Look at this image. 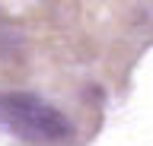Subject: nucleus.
I'll use <instances>...</instances> for the list:
<instances>
[{"label": "nucleus", "instance_id": "obj_1", "mask_svg": "<svg viewBox=\"0 0 153 146\" xmlns=\"http://www.w3.org/2000/svg\"><path fill=\"white\" fill-rule=\"evenodd\" d=\"M0 127H7L26 140H38V143L67 140L74 130L70 121L54 105H48L29 92H0Z\"/></svg>", "mask_w": 153, "mask_h": 146}, {"label": "nucleus", "instance_id": "obj_2", "mask_svg": "<svg viewBox=\"0 0 153 146\" xmlns=\"http://www.w3.org/2000/svg\"><path fill=\"white\" fill-rule=\"evenodd\" d=\"M19 51H22V35H19V29L0 13V57L10 60V57H16Z\"/></svg>", "mask_w": 153, "mask_h": 146}]
</instances>
